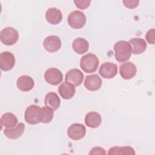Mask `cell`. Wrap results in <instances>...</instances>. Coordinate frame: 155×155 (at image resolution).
Masks as SVG:
<instances>
[{"instance_id":"cell-1","label":"cell","mask_w":155,"mask_h":155,"mask_svg":"<svg viewBox=\"0 0 155 155\" xmlns=\"http://www.w3.org/2000/svg\"><path fill=\"white\" fill-rule=\"evenodd\" d=\"M114 56L116 59L120 62H125L129 59L132 53V48L129 42L119 41L114 45Z\"/></svg>"},{"instance_id":"cell-2","label":"cell","mask_w":155,"mask_h":155,"mask_svg":"<svg viewBox=\"0 0 155 155\" xmlns=\"http://www.w3.org/2000/svg\"><path fill=\"white\" fill-rule=\"evenodd\" d=\"M99 64L96 55L93 53H88L82 56L80 61L81 68L86 73H93L96 71Z\"/></svg>"},{"instance_id":"cell-3","label":"cell","mask_w":155,"mask_h":155,"mask_svg":"<svg viewBox=\"0 0 155 155\" xmlns=\"http://www.w3.org/2000/svg\"><path fill=\"white\" fill-rule=\"evenodd\" d=\"M19 38L18 31L13 27L3 28L0 33L1 41L6 45H12L16 43Z\"/></svg>"},{"instance_id":"cell-4","label":"cell","mask_w":155,"mask_h":155,"mask_svg":"<svg viewBox=\"0 0 155 155\" xmlns=\"http://www.w3.org/2000/svg\"><path fill=\"white\" fill-rule=\"evenodd\" d=\"M67 21L70 26L72 28L76 29L81 28L86 23V16L82 12L74 10L70 13Z\"/></svg>"},{"instance_id":"cell-5","label":"cell","mask_w":155,"mask_h":155,"mask_svg":"<svg viewBox=\"0 0 155 155\" xmlns=\"http://www.w3.org/2000/svg\"><path fill=\"white\" fill-rule=\"evenodd\" d=\"M40 107L37 105H31L27 108L24 114L25 121L30 124L34 125L40 122Z\"/></svg>"},{"instance_id":"cell-6","label":"cell","mask_w":155,"mask_h":155,"mask_svg":"<svg viewBox=\"0 0 155 155\" xmlns=\"http://www.w3.org/2000/svg\"><path fill=\"white\" fill-rule=\"evenodd\" d=\"M44 78L50 84L57 85L62 82L63 75L59 69L56 68H50L45 71Z\"/></svg>"},{"instance_id":"cell-7","label":"cell","mask_w":155,"mask_h":155,"mask_svg":"<svg viewBox=\"0 0 155 155\" xmlns=\"http://www.w3.org/2000/svg\"><path fill=\"white\" fill-rule=\"evenodd\" d=\"M15 64V58L10 51H3L0 54V68L3 71H8L13 68Z\"/></svg>"},{"instance_id":"cell-8","label":"cell","mask_w":155,"mask_h":155,"mask_svg":"<svg viewBox=\"0 0 155 155\" xmlns=\"http://www.w3.org/2000/svg\"><path fill=\"white\" fill-rule=\"evenodd\" d=\"M86 133L85 126L81 124H73L71 125L67 130L68 137L73 140L82 139Z\"/></svg>"},{"instance_id":"cell-9","label":"cell","mask_w":155,"mask_h":155,"mask_svg":"<svg viewBox=\"0 0 155 155\" xmlns=\"http://www.w3.org/2000/svg\"><path fill=\"white\" fill-rule=\"evenodd\" d=\"M99 73L105 79H111L117 73V65L112 62H104L101 65Z\"/></svg>"},{"instance_id":"cell-10","label":"cell","mask_w":155,"mask_h":155,"mask_svg":"<svg viewBox=\"0 0 155 155\" xmlns=\"http://www.w3.org/2000/svg\"><path fill=\"white\" fill-rule=\"evenodd\" d=\"M84 74L79 69L70 70L65 74V81L74 86L80 85L84 80Z\"/></svg>"},{"instance_id":"cell-11","label":"cell","mask_w":155,"mask_h":155,"mask_svg":"<svg viewBox=\"0 0 155 155\" xmlns=\"http://www.w3.org/2000/svg\"><path fill=\"white\" fill-rule=\"evenodd\" d=\"M43 45L47 51L56 52L61 48V41L58 36L51 35L45 38L43 42Z\"/></svg>"},{"instance_id":"cell-12","label":"cell","mask_w":155,"mask_h":155,"mask_svg":"<svg viewBox=\"0 0 155 155\" xmlns=\"http://www.w3.org/2000/svg\"><path fill=\"white\" fill-rule=\"evenodd\" d=\"M136 65L131 62H126L120 65L119 73L121 77L124 79L133 78L136 75Z\"/></svg>"},{"instance_id":"cell-13","label":"cell","mask_w":155,"mask_h":155,"mask_svg":"<svg viewBox=\"0 0 155 155\" xmlns=\"http://www.w3.org/2000/svg\"><path fill=\"white\" fill-rule=\"evenodd\" d=\"M102 81L97 74L87 76L84 82V86L90 91L98 90L102 85Z\"/></svg>"},{"instance_id":"cell-14","label":"cell","mask_w":155,"mask_h":155,"mask_svg":"<svg viewBox=\"0 0 155 155\" xmlns=\"http://www.w3.org/2000/svg\"><path fill=\"white\" fill-rule=\"evenodd\" d=\"M16 85L18 89L22 91H28L33 88L35 82L30 76L22 75L18 79Z\"/></svg>"},{"instance_id":"cell-15","label":"cell","mask_w":155,"mask_h":155,"mask_svg":"<svg viewBox=\"0 0 155 155\" xmlns=\"http://www.w3.org/2000/svg\"><path fill=\"white\" fill-rule=\"evenodd\" d=\"M25 130V125L23 123L18 124L15 127L7 128L4 130L5 136L10 139H16L22 136Z\"/></svg>"},{"instance_id":"cell-16","label":"cell","mask_w":155,"mask_h":155,"mask_svg":"<svg viewBox=\"0 0 155 155\" xmlns=\"http://www.w3.org/2000/svg\"><path fill=\"white\" fill-rule=\"evenodd\" d=\"M45 18L49 23L53 25L57 24L62 21V14L60 10L55 7H51L47 10Z\"/></svg>"},{"instance_id":"cell-17","label":"cell","mask_w":155,"mask_h":155,"mask_svg":"<svg viewBox=\"0 0 155 155\" xmlns=\"http://www.w3.org/2000/svg\"><path fill=\"white\" fill-rule=\"evenodd\" d=\"M129 43L131 46L133 53L134 54H139L145 51L147 45L145 41L142 38H134L129 41Z\"/></svg>"},{"instance_id":"cell-18","label":"cell","mask_w":155,"mask_h":155,"mask_svg":"<svg viewBox=\"0 0 155 155\" xmlns=\"http://www.w3.org/2000/svg\"><path fill=\"white\" fill-rule=\"evenodd\" d=\"M58 91L61 97L65 99H71L75 94L74 85L68 82H64L59 87Z\"/></svg>"},{"instance_id":"cell-19","label":"cell","mask_w":155,"mask_h":155,"mask_svg":"<svg viewBox=\"0 0 155 155\" xmlns=\"http://www.w3.org/2000/svg\"><path fill=\"white\" fill-rule=\"evenodd\" d=\"M102 122L101 115L96 111L88 113L85 117V123L88 127L95 128L98 127Z\"/></svg>"},{"instance_id":"cell-20","label":"cell","mask_w":155,"mask_h":155,"mask_svg":"<svg viewBox=\"0 0 155 155\" xmlns=\"http://www.w3.org/2000/svg\"><path fill=\"white\" fill-rule=\"evenodd\" d=\"M45 105L53 110H57L61 104V100L58 95L54 92L47 93L45 97Z\"/></svg>"},{"instance_id":"cell-21","label":"cell","mask_w":155,"mask_h":155,"mask_svg":"<svg viewBox=\"0 0 155 155\" xmlns=\"http://www.w3.org/2000/svg\"><path fill=\"white\" fill-rule=\"evenodd\" d=\"M72 47L75 52L79 54L86 53L89 48L88 42L84 38H79L75 39L72 44Z\"/></svg>"},{"instance_id":"cell-22","label":"cell","mask_w":155,"mask_h":155,"mask_svg":"<svg viewBox=\"0 0 155 155\" xmlns=\"http://www.w3.org/2000/svg\"><path fill=\"white\" fill-rule=\"evenodd\" d=\"M18 119L12 113H5L1 117V125L6 128H12L16 125Z\"/></svg>"},{"instance_id":"cell-23","label":"cell","mask_w":155,"mask_h":155,"mask_svg":"<svg viewBox=\"0 0 155 155\" xmlns=\"http://www.w3.org/2000/svg\"><path fill=\"white\" fill-rule=\"evenodd\" d=\"M54 115L53 110L48 107H43L40 108L39 120L42 123H49L51 121Z\"/></svg>"},{"instance_id":"cell-24","label":"cell","mask_w":155,"mask_h":155,"mask_svg":"<svg viewBox=\"0 0 155 155\" xmlns=\"http://www.w3.org/2000/svg\"><path fill=\"white\" fill-rule=\"evenodd\" d=\"M108 154L109 155L111 154H135V151L134 149L130 147H114L110 148L108 150Z\"/></svg>"},{"instance_id":"cell-25","label":"cell","mask_w":155,"mask_h":155,"mask_svg":"<svg viewBox=\"0 0 155 155\" xmlns=\"http://www.w3.org/2000/svg\"><path fill=\"white\" fill-rule=\"evenodd\" d=\"M74 2L76 6L80 9H85L87 8L90 4V0H75Z\"/></svg>"},{"instance_id":"cell-26","label":"cell","mask_w":155,"mask_h":155,"mask_svg":"<svg viewBox=\"0 0 155 155\" xmlns=\"http://www.w3.org/2000/svg\"><path fill=\"white\" fill-rule=\"evenodd\" d=\"M154 28H151L147 31L145 38L147 42L151 44H154Z\"/></svg>"},{"instance_id":"cell-27","label":"cell","mask_w":155,"mask_h":155,"mask_svg":"<svg viewBox=\"0 0 155 155\" xmlns=\"http://www.w3.org/2000/svg\"><path fill=\"white\" fill-rule=\"evenodd\" d=\"M139 2V1L138 0H124L123 1V3L124 4L125 6L130 8H133L136 7L138 5V4Z\"/></svg>"},{"instance_id":"cell-28","label":"cell","mask_w":155,"mask_h":155,"mask_svg":"<svg viewBox=\"0 0 155 155\" xmlns=\"http://www.w3.org/2000/svg\"><path fill=\"white\" fill-rule=\"evenodd\" d=\"M106 152L105 151V150L102 148V147H96L93 148L90 152L89 153V154H105Z\"/></svg>"}]
</instances>
